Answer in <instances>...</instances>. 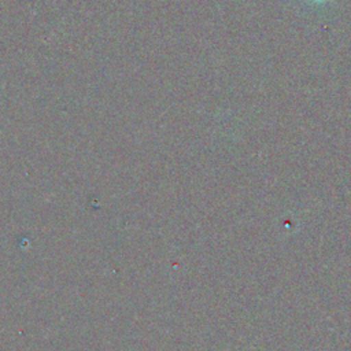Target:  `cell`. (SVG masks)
Listing matches in <instances>:
<instances>
[{"instance_id":"obj_1","label":"cell","mask_w":351,"mask_h":351,"mask_svg":"<svg viewBox=\"0 0 351 351\" xmlns=\"http://www.w3.org/2000/svg\"><path fill=\"white\" fill-rule=\"evenodd\" d=\"M304 5H308V7H313V5H321L329 0H300Z\"/></svg>"}]
</instances>
